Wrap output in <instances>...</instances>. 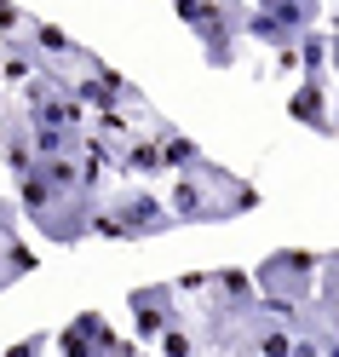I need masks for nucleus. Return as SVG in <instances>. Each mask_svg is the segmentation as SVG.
<instances>
[{
	"mask_svg": "<svg viewBox=\"0 0 339 357\" xmlns=\"http://www.w3.org/2000/svg\"><path fill=\"white\" fill-rule=\"evenodd\" d=\"M127 311H132V340H155L167 323H178L173 288H139V294L127 300Z\"/></svg>",
	"mask_w": 339,
	"mask_h": 357,
	"instance_id": "nucleus-4",
	"label": "nucleus"
},
{
	"mask_svg": "<svg viewBox=\"0 0 339 357\" xmlns=\"http://www.w3.org/2000/svg\"><path fill=\"white\" fill-rule=\"evenodd\" d=\"M253 6L270 12V17H282L293 35H305V29H316V12H322V0H253Z\"/></svg>",
	"mask_w": 339,
	"mask_h": 357,
	"instance_id": "nucleus-10",
	"label": "nucleus"
},
{
	"mask_svg": "<svg viewBox=\"0 0 339 357\" xmlns=\"http://www.w3.org/2000/svg\"><path fill=\"white\" fill-rule=\"evenodd\" d=\"M184 29L201 40L213 70H236V40H242V0H173Z\"/></svg>",
	"mask_w": 339,
	"mask_h": 357,
	"instance_id": "nucleus-2",
	"label": "nucleus"
},
{
	"mask_svg": "<svg viewBox=\"0 0 339 357\" xmlns=\"http://www.w3.org/2000/svg\"><path fill=\"white\" fill-rule=\"evenodd\" d=\"M17 202H24V213H29V219H40V213H47V208L58 202V190H52L47 178H40V173L29 167L24 178H17Z\"/></svg>",
	"mask_w": 339,
	"mask_h": 357,
	"instance_id": "nucleus-11",
	"label": "nucleus"
},
{
	"mask_svg": "<svg viewBox=\"0 0 339 357\" xmlns=\"http://www.w3.org/2000/svg\"><path fill=\"white\" fill-rule=\"evenodd\" d=\"M109 162H116L121 173L132 178H155V173H167L161 167V150H155V132H127V139H116V150H109Z\"/></svg>",
	"mask_w": 339,
	"mask_h": 357,
	"instance_id": "nucleus-5",
	"label": "nucleus"
},
{
	"mask_svg": "<svg viewBox=\"0 0 339 357\" xmlns=\"http://www.w3.org/2000/svg\"><path fill=\"white\" fill-rule=\"evenodd\" d=\"M0 162L12 167V178H24L35 167V144H29V121L24 116H0Z\"/></svg>",
	"mask_w": 339,
	"mask_h": 357,
	"instance_id": "nucleus-7",
	"label": "nucleus"
},
{
	"mask_svg": "<svg viewBox=\"0 0 339 357\" xmlns=\"http://www.w3.org/2000/svg\"><path fill=\"white\" fill-rule=\"evenodd\" d=\"M287 116L310 127V132H328L333 139V116H328V81H299V93L287 98Z\"/></svg>",
	"mask_w": 339,
	"mask_h": 357,
	"instance_id": "nucleus-6",
	"label": "nucleus"
},
{
	"mask_svg": "<svg viewBox=\"0 0 339 357\" xmlns=\"http://www.w3.org/2000/svg\"><path fill=\"white\" fill-rule=\"evenodd\" d=\"M81 139H86V132H75V127L29 121V144H35V155H81Z\"/></svg>",
	"mask_w": 339,
	"mask_h": 357,
	"instance_id": "nucleus-9",
	"label": "nucleus"
},
{
	"mask_svg": "<svg viewBox=\"0 0 339 357\" xmlns=\"http://www.w3.org/2000/svg\"><path fill=\"white\" fill-rule=\"evenodd\" d=\"M161 231H173V213L150 190H121L116 202H98V219H93V236H109V242H139Z\"/></svg>",
	"mask_w": 339,
	"mask_h": 357,
	"instance_id": "nucleus-3",
	"label": "nucleus"
},
{
	"mask_svg": "<svg viewBox=\"0 0 339 357\" xmlns=\"http://www.w3.org/2000/svg\"><path fill=\"white\" fill-rule=\"evenodd\" d=\"M155 351H161V357H196V340L178 323H167L161 334H155Z\"/></svg>",
	"mask_w": 339,
	"mask_h": 357,
	"instance_id": "nucleus-12",
	"label": "nucleus"
},
{
	"mask_svg": "<svg viewBox=\"0 0 339 357\" xmlns=\"http://www.w3.org/2000/svg\"><path fill=\"white\" fill-rule=\"evenodd\" d=\"M316 282H322V300H328L333 288H339V254H328V259H322V271H316Z\"/></svg>",
	"mask_w": 339,
	"mask_h": 357,
	"instance_id": "nucleus-13",
	"label": "nucleus"
},
{
	"mask_svg": "<svg viewBox=\"0 0 339 357\" xmlns=\"http://www.w3.org/2000/svg\"><path fill=\"white\" fill-rule=\"evenodd\" d=\"M40 346H52V340H47V334H29V340H17V346H12L6 357H35Z\"/></svg>",
	"mask_w": 339,
	"mask_h": 357,
	"instance_id": "nucleus-14",
	"label": "nucleus"
},
{
	"mask_svg": "<svg viewBox=\"0 0 339 357\" xmlns=\"http://www.w3.org/2000/svg\"><path fill=\"white\" fill-rule=\"evenodd\" d=\"M259 208V190L247 178L224 173L219 162H201L190 173H173V190H167V213L173 225H213V219H242Z\"/></svg>",
	"mask_w": 339,
	"mask_h": 357,
	"instance_id": "nucleus-1",
	"label": "nucleus"
},
{
	"mask_svg": "<svg viewBox=\"0 0 339 357\" xmlns=\"http://www.w3.org/2000/svg\"><path fill=\"white\" fill-rule=\"evenodd\" d=\"M35 173L47 178L58 196H75V190H93L81 178V155H35Z\"/></svg>",
	"mask_w": 339,
	"mask_h": 357,
	"instance_id": "nucleus-8",
	"label": "nucleus"
}]
</instances>
